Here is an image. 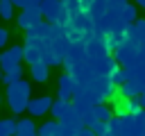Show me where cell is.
<instances>
[{"label": "cell", "mask_w": 145, "mask_h": 136, "mask_svg": "<svg viewBox=\"0 0 145 136\" xmlns=\"http://www.w3.org/2000/svg\"><path fill=\"white\" fill-rule=\"evenodd\" d=\"M129 102H131V100H129V97H122V95L116 100V109H113V111H116L118 118H125V116L131 113V111H129Z\"/></svg>", "instance_id": "17"}, {"label": "cell", "mask_w": 145, "mask_h": 136, "mask_svg": "<svg viewBox=\"0 0 145 136\" xmlns=\"http://www.w3.org/2000/svg\"><path fill=\"white\" fill-rule=\"evenodd\" d=\"M59 134V120H48L39 127V136H57Z\"/></svg>", "instance_id": "16"}, {"label": "cell", "mask_w": 145, "mask_h": 136, "mask_svg": "<svg viewBox=\"0 0 145 136\" xmlns=\"http://www.w3.org/2000/svg\"><path fill=\"white\" fill-rule=\"evenodd\" d=\"M14 16V5L11 0H0V18L2 20H9Z\"/></svg>", "instance_id": "19"}, {"label": "cell", "mask_w": 145, "mask_h": 136, "mask_svg": "<svg viewBox=\"0 0 145 136\" xmlns=\"http://www.w3.org/2000/svg\"><path fill=\"white\" fill-rule=\"evenodd\" d=\"M14 136H39V129H36L34 120H29V118H20Z\"/></svg>", "instance_id": "10"}, {"label": "cell", "mask_w": 145, "mask_h": 136, "mask_svg": "<svg viewBox=\"0 0 145 136\" xmlns=\"http://www.w3.org/2000/svg\"><path fill=\"white\" fill-rule=\"evenodd\" d=\"M0 104H2V97H0Z\"/></svg>", "instance_id": "28"}, {"label": "cell", "mask_w": 145, "mask_h": 136, "mask_svg": "<svg viewBox=\"0 0 145 136\" xmlns=\"http://www.w3.org/2000/svg\"><path fill=\"white\" fill-rule=\"evenodd\" d=\"M23 59H25L23 57V45H9V48H5L0 52V68H2V73L9 70V68L20 66Z\"/></svg>", "instance_id": "4"}, {"label": "cell", "mask_w": 145, "mask_h": 136, "mask_svg": "<svg viewBox=\"0 0 145 136\" xmlns=\"http://www.w3.org/2000/svg\"><path fill=\"white\" fill-rule=\"evenodd\" d=\"M138 102H140V107H143V109H145V91H143V93H140V95H138Z\"/></svg>", "instance_id": "25"}, {"label": "cell", "mask_w": 145, "mask_h": 136, "mask_svg": "<svg viewBox=\"0 0 145 136\" xmlns=\"http://www.w3.org/2000/svg\"><path fill=\"white\" fill-rule=\"evenodd\" d=\"M136 5H140V7H145V0H136Z\"/></svg>", "instance_id": "26"}, {"label": "cell", "mask_w": 145, "mask_h": 136, "mask_svg": "<svg viewBox=\"0 0 145 136\" xmlns=\"http://www.w3.org/2000/svg\"><path fill=\"white\" fill-rule=\"evenodd\" d=\"M7 41H9V32H7L5 27H0V48H2V50L7 48Z\"/></svg>", "instance_id": "21"}, {"label": "cell", "mask_w": 145, "mask_h": 136, "mask_svg": "<svg viewBox=\"0 0 145 136\" xmlns=\"http://www.w3.org/2000/svg\"><path fill=\"white\" fill-rule=\"evenodd\" d=\"M48 68H50V66H45L43 61L32 63V66H29V75H32V79H34V82H48Z\"/></svg>", "instance_id": "11"}, {"label": "cell", "mask_w": 145, "mask_h": 136, "mask_svg": "<svg viewBox=\"0 0 145 136\" xmlns=\"http://www.w3.org/2000/svg\"><path fill=\"white\" fill-rule=\"evenodd\" d=\"M57 136H75V131H66V129L59 127V134H57Z\"/></svg>", "instance_id": "24"}, {"label": "cell", "mask_w": 145, "mask_h": 136, "mask_svg": "<svg viewBox=\"0 0 145 136\" xmlns=\"http://www.w3.org/2000/svg\"><path fill=\"white\" fill-rule=\"evenodd\" d=\"M16 127H18V120L16 118H2L0 120V136H14L16 134Z\"/></svg>", "instance_id": "14"}, {"label": "cell", "mask_w": 145, "mask_h": 136, "mask_svg": "<svg viewBox=\"0 0 145 136\" xmlns=\"http://www.w3.org/2000/svg\"><path fill=\"white\" fill-rule=\"evenodd\" d=\"M75 136H97V134H95L91 127H79V129L75 131Z\"/></svg>", "instance_id": "22"}, {"label": "cell", "mask_w": 145, "mask_h": 136, "mask_svg": "<svg viewBox=\"0 0 145 136\" xmlns=\"http://www.w3.org/2000/svg\"><path fill=\"white\" fill-rule=\"evenodd\" d=\"M77 88H79V86H77L75 77L66 73V75L59 77V93H57V95H59V100H72V95L77 93Z\"/></svg>", "instance_id": "5"}, {"label": "cell", "mask_w": 145, "mask_h": 136, "mask_svg": "<svg viewBox=\"0 0 145 136\" xmlns=\"http://www.w3.org/2000/svg\"><path fill=\"white\" fill-rule=\"evenodd\" d=\"M52 97L50 95H41V97H34V100H29V107H27V111H29V116H34V118H39V116H45L50 109H52Z\"/></svg>", "instance_id": "6"}, {"label": "cell", "mask_w": 145, "mask_h": 136, "mask_svg": "<svg viewBox=\"0 0 145 136\" xmlns=\"http://www.w3.org/2000/svg\"><path fill=\"white\" fill-rule=\"evenodd\" d=\"M43 18V14H41V7L39 9H20V14H18V27L20 29H29L34 23H39Z\"/></svg>", "instance_id": "7"}, {"label": "cell", "mask_w": 145, "mask_h": 136, "mask_svg": "<svg viewBox=\"0 0 145 136\" xmlns=\"http://www.w3.org/2000/svg\"><path fill=\"white\" fill-rule=\"evenodd\" d=\"M41 14L45 16V20H48L50 25H57V27H61V29H66L68 23H70V18H72V16L68 14L63 0H43V2H41Z\"/></svg>", "instance_id": "2"}, {"label": "cell", "mask_w": 145, "mask_h": 136, "mask_svg": "<svg viewBox=\"0 0 145 136\" xmlns=\"http://www.w3.org/2000/svg\"><path fill=\"white\" fill-rule=\"evenodd\" d=\"M82 125H84V127H93V125H97L93 109H88V111H82Z\"/></svg>", "instance_id": "20"}, {"label": "cell", "mask_w": 145, "mask_h": 136, "mask_svg": "<svg viewBox=\"0 0 145 136\" xmlns=\"http://www.w3.org/2000/svg\"><path fill=\"white\" fill-rule=\"evenodd\" d=\"M59 127L66 129V131H77L79 127H84V125H82V111H77V109L72 107L70 113H68L63 120H59Z\"/></svg>", "instance_id": "8"}, {"label": "cell", "mask_w": 145, "mask_h": 136, "mask_svg": "<svg viewBox=\"0 0 145 136\" xmlns=\"http://www.w3.org/2000/svg\"><path fill=\"white\" fill-rule=\"evenodd\" d=\"M18 79H23V66H16V68H9V70L2 73V82L7 86L14 84V82H18Z\"/></svg>", "instance_id": "15"}, {"label": "cell", "mask_w": 145, "mask_h": 136, "mask_svg": "<svg viewBox=\"0 0 145 136\" xmlns=\"http://www.w3.org/2000/svg\"><path fill=\"white\" fill-rule=\"evenodd\" d=\"M11 5H14V7H20V9H25V7H27V0H11Z\"/></svg>", "instance_id": "23"}, {"label": "cell", "mask_w": 145, "mask_h": 136, "mask_svg": "<svg viewBox=\"0 0 145 136\" xmlns=\"http://www.w3.org/2000/svg\"><path fill=\"white\" fill-rule=\"evenodd\" d=\"M70 109H72V102H70V100H54L50 113L54 116V120H63V118L70 113Z\"/></svg>", "instance_id": "9"}, {"label": "cell", "mask_w": 145, "mask_h": 136, "mask_svg": "<svg viewBox=\"0 0 145 136\" xmlns=\"http://www.w3.org/2000/svg\"><path fill=\"white\" fill-rule=\"evenodd\" d=\"M93 113H95V120H97V122H109V120L113 118V109H111L106 102L95 104V107H93Z\"/></svg>", "instance_id": "12"}, {"label": "cell", "mask_w": 145, "mask_h": 136, "mask_svg": "<svg viewBox=\"0 0 145 136\" xmlns=\"http://www.w3.org/2000/svg\"><path fill=\"white\" fill-rule=\"evenodd\" d=\"M0 79H2V68H0Z\"/></svg>", "instance_id": "27"}, {"label": "cell", "mask_w": 145, "mask_h": 136, "mask_svg": "<svg viewBox=\"0 0 145 136\" xmlns=\"http://www.w3.org/2000/svg\"><path fill=\"white\" fill-rule=\"evenodd\" d=\"M143 91H140V86L136 84V82H131V79H127L122 86H120V95L122 97H129V100H134V97H138Z\"/></svg>", "instance_id": "13"}, {"label": "cell", "mask_w": 145, "mask_h": 136, "mask_svg": "<svg viewBox=\"0 0 145 136\" xmlns=\"http://www.w3.org/2000/svg\"><path fill=\"white\" fill-rule=\"evenodd\" d=\"M72 107L77 109V111H88V109H93L95 104H102L100 102V97L93 93V91H88V88H77V93L72 95Z\"/></svg>", "instance_id": "3"}, {"label": "cell", "mask_w": 145, "mask_h": 136, "mask_svg": "<svg viewBox=\"0 0 145 136\" xmlns=\"http://www.w3.org/2000/svg\"><path fill=\"white\" fill-rule=\"evenodd\" d=\"M7 102H9V109H11V113H23V111H27V107H29V95H32V86H29V82H25V79H18V82H14V84H9L7 86Z\"/></svg>", "instance_id": "1"}, {"label": "cell", "mask_w": 145, "mask_h": 136, "mask_svg": "<svg viewBox=\"0 0 145 136\" xmlns=\"http://www.w3.org/2000/svg\"><path fill=\"white\" fill-rule=\"evenodd\" d=\"M63 5H66V9H68V14H70V16L86 14V11H84V7H82V0H63Z\"/></svg>", "instance_id": "18"}]
</instances>
